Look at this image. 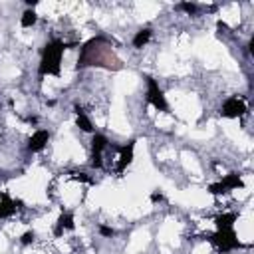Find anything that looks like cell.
I'll return each instance as SVG.
<instances>
[{"label": "cell", "instance_id": "9", "mask_svg": "<svg viewBox=\"0 0 254 254\" xmlns=\"http://www.w3.org/2000/svg\"><path fill=\"white\" fill-rule=\"evenodd\" d=\"M0 198H2V202H0V218H6L10 214H14L16 212V200H12L8 196V192H2Z\"/></svg>", "mask_w": 254, "mask_h": 254}, {"label": "cell", "instance_id": "6", "mask_svg": "<svg viewBox=\"0 0 254 254\" xmlns=\"http://www.w3.org/2000/svg\"><path fill=\"white\" fill-rule=\"evenodd\" d=\"M244 111H246V107H244L242 99H238V97H230V99L224 101L220 113H222L224 117H238V115H242Z\"/></svg>", "mask_w": 254, "mask_h": 254}, {"label": "cell", "instance_id": "16", "mask_svg": "<svg viewBox=\"0 0 254 254\" xmlns=\"http://www.w3.org/2000/svg\"><path fill=\"white\" fill-rule=\"evenodd\" d=\"M181 8H183L185 12H189V14H194V12H196V6H194V4H189V2L181 4Z\"/></svg>", "mask_w": 254, "mask_h": 254}, {"label": "cell", "instance_id": "4", "mask_svg": "<svg viewBox=\"0 0 254 254\" xmlns=\"http://www.w3.org/2000/svg\"><path fill=\"white\" fill-rule=\"evenodd\" d=\"M238 187H242V181H240V177L238 175H228V177H224L220 183H216V185H210L208 187V190L212 192V194H220V192H226V190H232V189H238Z\"/></svg>", "mask_w": 254, "mask_h": 254}, {"label": "cell", "instance_id": "17", "mask_svg": "<svg viewBox=\"0 0 254 254\" xmlns=\"http://www.w3.org/2000/svg\"><path fill=\"white\" fill-rule=\"evenodd\" d=\"M99 232H101L103 236H113V234H115V232H113V228H109V226H103V224L99 226Z\"/></svg>", "mask_w": 254, "mask_h": 254}, {"label": "cell", "instance_id": "14", "mask_svg": "<svg viewBox=\"0 0 254 254\" xmlns=\"http://www.w3.org/2000/svg\"><path fill=\"white\" fill-rule=\"evenodd\" d=\"M36 20H38V14L34 10H26L20 18V24H22V28H30V26L36 24Z\"/></svg>", "mask_w": 254, "mask_h": 254}, {"label": "cell", "instance_id": "13", "mask_svg": "<svg viewBox=\"0 0 254 254\" xmlns=\"http://www.w3.org/2000/svg\"><path fill=\"white\" fill-rule=\"evenodd\" d=\"M75 113H77V125H79V129L91 133V131H93V125H91V121L85 117V113H83L79 107H75Z\"/></svg>", "mask_w": 254, "mask_h": 254}, {"label": "cell", "instance_id": "11", "mask_svg": "<svg viewBox=\"0 0 254 254\" xmlns=\"http://www.w3.org/2000/svg\"><path fill=\"white\" fill-rule=\"evenodd\" d=\"M234 220H236V214L234 212H226V214H220L216 218V226H218V230H226V228H232Z\"/></svg>", "mask_w": 254, "mask_h": 254}, {"label": "cell", "instance_id": "3", "mask_svg": "<svg viewBox=\"0 0 254 254\" xmlns=\"http://www.w3.org/2000/svg\"><path fill=\"white\" fill-rule=\"evenodd\" d=\"M147 79V101L155 107V109H161V111H167L169 109V105H167V101H165V95H163V91L159 89V85H157V81L153 79V77H145Z\"/></svg>", "mask_w": 254, "mask_h": 254}, {"label": "cell", "instance_id": "5", "mask_svg": "<svg viewBox=\"0 0 254 254\" xmlns=\"http://www.w3.org/2000/svg\"><path fill=\"white\" fill-rule=\"evenodd\" d=\"M107 145H109V141H107L105 135H101V133H95V135H93V139H91V149H93L91 165H93L95 169L101 167V151H103Z\"/></svg>", "mask_w": 254, "mask_h": 254}, {"label": "cell", "instance_id": "15", "mask_svg": "<svg viewBox=\"0 0 254 254\" xmlns=\"http://www.w3.org/2000/svg\"><path fill=\"white\" fill-rule=\"evenodd\" d=\"M20 242H22L24 246H26V244H32V242H34V232H30V230H28V232H24V234H22V238H20Z\"/></svg>", "mask_w": 254, "mask_h": 254}, {"label": "cell", "instance_id": "1", "mask_svg": "<svg viewBox=\"0 0 254 254\" xmlns=\"http://www.w3.org/2000/svg\"><path fill=\"white\" fill-rule=\"evenodd\" d=\"M64 50H65V44L60 42V40H52L44 46L42 62H40V73L42 75L44 73H54V75L60 73V64H62Z\"/></svg>", "mask_w": 254, "mask_h": 254}, {"label": "cell", "instance_id": "7", "mask_svg": "<svg viewBox=\"0 0 254 254\" xmlns=\"http://www.w3.org/2000/svg\"><path fill=\"white\" fill-rule=\"evenodd\" d=\"M48 139H50V133H48V131H44V129H40V131H36V133L30 137L28 149L36 153V151H40V149H44V147H46Z\"/></svg>", "mask_w": 254, "mask_h": 254}, {"label": "cell", "instance_id": "8", "mask_svg": "<svg viewBox=\"0 0 254 254\" xmlns=\"http://www.w3.org/2000/svg\"><path fill=\"white\" fill-rule=\"evenodd\" d=\"M133 147H135V141H129L127 145L119 147V153H121V157H119V167H117L119 173H123L125 167L131 163V159H133Z\"/></svg>", "mask_w": 254, "mask_h": 254}, {"label": "cell", "instance_id": "10", "mask_svg": "<svg viewBox=\"0 0 254 254\" xmlns=\"http://www.w3.org/2000/svg\"><path fill=\"white\" fill-rule=\"evenodd\" d=\"M69 228H73V214H71V212H64V214L58 218L56 234H62L64 230H69Z\"/></svg>", "mask_w": 254, "mask_h": 254}, {"label": "cell", "instance_id": "12", "mask_svg": "<svg viewBox=\"0 0 254 254\" xmlns=\"http://www.w3.org/2000/svg\"><path fill=\"white\" fill-rule=\"evenodd\" d=\"M149 40H151V30H149V28L139 30V32L135 34V38H133V46H135V48H143Z\"/></svg>", "mask_w": 254, "mask_h": 254}, {"label": "cell", "instance_id": "2", "mask_svg": "<svg viewBox=\"0 0 254 254\" xmlns=\"http://www.w3.org/2000/svg\"><path fill=\"white\" fill-rule=\"evenodd\" d=\"M216 246H218V250L220 252H228V250H232V248H240L242 244H240V240L236 238V232H234V228H226V230H218L212 238H210Z\"/></svg>", "mask_w": 254, "mask_h": 254}]
</instances>
